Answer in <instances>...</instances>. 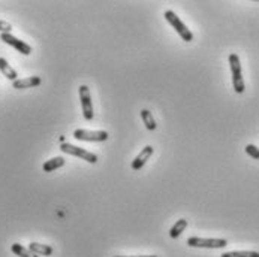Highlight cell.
<instances>
[{
  "instance_id": "obj_1",
  "label": "cell",
  "mask_w": 259,
  "mask_h": 257,
  "mask_svg": "<svg viewBox=\"0 0 259 257\" xmlns=\"http://www.w3.org/2000/svg\"><path fill=\"white\" fill-rule=\"evenodd\" d=\"M229 68H231V73H232V86L235 93L241 94L246 90L244 81H243V72H241V62L240 57L237 54H231L229 55Z\"/></svg>"
},
{
  "instance_id": "obj_2",
  "label": "cell",
  "mask_w": 259,
  "mask_h": 257,
  "mask_svg": "<svg viewBox=\"0 0 259 257\" xmlns=\"http://www.w3.org/2000/svg\"><path fill=\"white\" fill-rule=\"evenodd\" d=\"M165 19L172 26V29L180 34V37L185 42H192L193 41V33L190 32V29H187V26L182 21L180 18L177 17V14L174 11H165L164 14Z\"/></svg>"
},
{
  "instance_id": "obj_3",
  "label": "cell",
  "mask_w": 259,
  "mask_h": 257,
  "mask_svg": "<svg viewBox=\"0 0 259 257\" xmlns=\"http://www.w3.org/2000/svg\"><path fill=\"white\" fill-rule=\"evenodd\" d=\"M187 245L195 248H225L228 245V241L222 238H199V236H190L187 240Z\"/></svg>"
},
{
  "instance_id": "obj_4",
  "label": "cell",
  "mask_w": 259,
  "mask_h": 257,
  "mask_svg": "<svg viewBox=\"0 0 259 257\" xmlns=\"http://www.w3.org/2000/svg\"><path fill=\"white\" fill-rule=\"evenodd\" d=\"M74 137L78 141H86V142H104L107 141L110 135L105 130H86V129H76L74 132Z\"/></svg>"
},
{
  "instance_id": "obj_5",
  "label": "cell",
  "mask_w": 259,
  "mask_h": 257,
  "mask_svg": "<svg viewBox=\"0 0 259 257\" xmlns=\"http://www.w3.org/2000/svg\"><path fill=\"white\" fill-rule=\"evenodd\" d=\"M60 150L65 153V154H71V155H75V157H79V159H83L92 165L97 163V155L94 153H90L81 147H76V145H72V144H68V142H63L60 144Z\"/></svg>"
},
{
  "instance_id": "obj_6",
  "label": "cell",
  "mask_w": 259,
  "mask_h": 257,
  "mask_svg": "<svg viewBox=\"0 0 259 257\" xmlns=\"http://www.w3.org/2000/svg\"><path fill=\"white\" fill-rule=\"evenodd\" d=\"M79 101H81V108H83V115L87 121H92L94 112H93V103H92V94L90 88L87 86L79 87Z\"/></svg>"
},
{
  "instance_id": "obj_7",
  "label": "cell",
  "mask_w": 259,
  "mask_h": 257,
  "mask_svg": "<svg viewBox=\"0 0 259 257\" xmlns=\"http://www.w3.org/2000/svg\"><path fill=\"white\" fill-rule=\"evenodd\" d=\"M0 39H2L5 44H8L12 48H15L18 52H21L23 55H30L32 54V47L29 44H26L24 41H19L18 37L12 36L11 33H0Z\"/></svg>"
},
{
  "instance_id": "obj_8",
  "label": "cell",
  "mask_w": 259,
  "mask_h": 257,
  "mask_svg": "<svg viewBox=\"0 0 259 257\" xmlns=\"http://www.w3.org/2000/svg\"><path fill=\"white\" fill-rule=\"evenodd\" d=\"M153 153H154V148L151 147V145H147V147H144L143 148V151L139 153L135 159H133V162H132V169L133 171H139V169H143V166L147 163V160L150 159V157L153 155Z\"/></svg>"
},
{
  "instance_id": "obj_9",
  "label": "cell",
  "mask_w": 259,
  "mask_h": 257,
  "mask_svg": "<svg viewBox=\"0 0 259 257\" xmlns=\"http://www.w3.org/2000/svg\"><path fill=\"white\" fill-rule=\"evenodd\" d=\"M42 80L39 76H29V78H23V80H17L12 83V87L17 90H24V88H33L41 86Z\"/></svg>"
},
{
  "instance_id": "obj_10",
  "label": "cell",
  "mask_w": 259,
  "mask_h": 257,
  "mask_svg": "<svg viewBox=\"0 0 259 257\" xmlns=\"http://www.w3.org/2000/svg\"><path fill=\"white\" fill-rule=\"evenodd\" d=\"M0 72H2L9 81H17L18 80V73H17V70L14 69V68H11V65L6 62V58H3V57H0Z\"/></svg>"
},
{
  "instance_id": "obj_11",
  "label": "cell",
  "mask_w": 259,
  "mask_h": 257,
  "mask_svg": "<svg viewBox=\"0 0 259 257\" xmlns=\"http://www.w3.org/2000/svg\"><path fill=\"white\" fill-rule=\"evenodd\" d=\"M29 250L33 251L35 254H37L39 257L41 256H51L53 254V247L47 245V244H39V242H30L29 244Z\"/></svg>"
},
{
  "instance_id": "obj_12",
  "label": "cell",
  "mask_w": 259,
  "mask_h": 257,
  "mask_svg": "<svg viewBox=\"0 0 259 257\" xmlns=\"http://www.w3.org/2000/svg\"><path fill=\"white\" fill-rule=\"evenodd\" d=\"M65 166V159L63 157H53V159L47 160L44 165H42V171L44 172H53L58 168Z\"/></svg>"
},
{
  "instance_id": "obj_13",
  "label": "cell",
  "mask_w": 259,
  "mask_h": 257,
  "mask_svg": "<svg viewBox=\"0 0 259 257\" xmlns=\"http://www.w3.org/2000/svg\"><path fill=\"white\" fill-rule=\"evenodd\" d=\"M186 227H187V220L186 219H180L178 222H175L174 226L169 229V236H171L172 240H177L178 236H180L185 232Z\"/></svg>"
},
{
  "instance_id": "obj_14",
  "label": "cell",
  "mask_w": 259,
  "mask_h": 257,
  "mask_svg": "<svg viewBox=\"0 0 259 257\" xmlns=\"http://www.w3.org/2000/svg\"><path fill=\"white\" fill-rule=\"evenodd\" d=\"M11 250H12V253H14L15 256H18V257H39L37 254H35V253L30 251L29 248L23 247L21 244H12Z\"/></svg>"
},
{
  "instance_id": "obj_15",
  "label": "cell",
  "mask_w": 259,
  "mask_h": 257,
  "mask_svg": "<svg viewBox=\"0 0 259 257\" xmlns=\"http://www.w3.org/2000/svg\"><path fill=\"white\" fill-rule=\"evenodd\" d=\"M141 118H143V123L146 124L147 130H156L157 124H156V121H154L153 114H151L148 109H143V111H141Z\"/></svg>"
},
{
  "instance_id": "obj_16",
  "label": "cell",
  "mask_w": 259,
  "mask_h": 257,
  "mask_svg": "<svg viewBox=\"0 0 259 257\" xmlns=\"http://www.w3.org/2000/svg\"><path fill=\"white\" fill-rule=\"evenodd\" d=\"M221 257H259L258 251H229L221 254Z\"/></svg>"
},
{
  "instance_id": "obj_17",
  "label": "cell",
  "mask_w": 259,
  "mask_h": 257,
  "mask_svg": "<svg viewBox=\"0 0 259 257\" xmlns=\"http://www.w3.org/2000/svg\"><path fill=\"white\" fill-rule=\"evenodd\" d=\"M246 153L252 157V159H255V160H259V148L256 147V145H252V144H249V145H246Z\"/></svg>"
},
{
  "instance_id": "obj_18",
  "label": "cell",
  "mask_w": 259,
  "mask_h": 257,
  "mask_svg": "<svg viewBox=\"0 0 259 257\" xmlns=\"http://www.w3.org/2000/svg\"><path fill=\"white\" fill-rule=\"evenodd\" d=\"M12 26L8 21H3V19H0V33H11Z\"/></svg>"
},
{
  "instance_id": "obj_19",
  "label": "cell",
  "mask_w": 259,
  "mask_h": 257,
  "mask_svg": "<svg viewBox=\"0 0 259 257\" xmlns=\"http://www.w3.org/2000/svg\"><path fill=\"white\" fill-rule=\"evenodd\" d=\"M114 257H157V256H114Z\"/></svg>"
}]
</instances>
